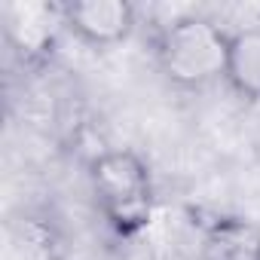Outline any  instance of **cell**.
<instances>
[{
    "label": "cell",
    "mask_w": 260,
    "mask_h": 260,
    "mask_svg": "<svg viewBox=\"0 0 260 260\" xmlns=\"http://www.w3.org/2000/svg\"><path fill=\"white\" fill-rule=\"evenodd\" d=\"M89 193L104 226L116 239L141 236L156 214V181L150 162L132 147H110L89 162Z\"/></svg>",
    "instance_id": "cell-1"
},
{
    "label": "cell",
    "mask_w": 260,
    "mask_h": 260,
    "mask_svg": "<svg viewBox=\"0 0 260 260\" xmlns=\"http://www.w3.org/2000/svg\"><path fill=\"white\" fill-rule=\"evenodd\" d=\"M233 31L208 16H178L156 31L153 55L159 74L184 92H202L226 80Z\"/></svg>",
    "instance_id": "cell-2"
},
{
    "label": "cell",
    "mask_w": 260,
    "mask_h": 260,
    "mask_svg": "<svg viewBox=\"0 0 260 260\" xmlns=\"http://www.w3.org/2000/svg\"><path fill=\"white\" fill-rule=\"evenodd\" d=\"M58 25L89 49H113L138 28V10L128 0H71L58 7Z\"/></svg>",
    "instance_id": "cell-3"
},
{
    "label": "cell",
    "mask_w": 260,
    "mask_h": 260,
    "mask_svg": "<svg viewBox=\"0 0 260 260\" xmlns=\"http://www.w3.org/2000/svg\"><path fill=\"white\" fill-rule=\"evenodd\" d=\"M196 260H260V223L242 214L214 217L199 236Z\"/></svg>",
    "instance_id": "cell-4"
},
{
    "label": "cell",
    "mask_w": 260,
    "mask_h": 260,
    "mask_svg": "<svg viewBox=\"0 0 260 260\" xmlns=\"http://www.w3.org/2000/svg\"><path fill=\"white\" fill-rule=\"evenodd\" d=\"M223 83L239 98L260 104V25L233 31Z\"/></svg>",
    "instance_id": "cell-5"
}]
</instances>
